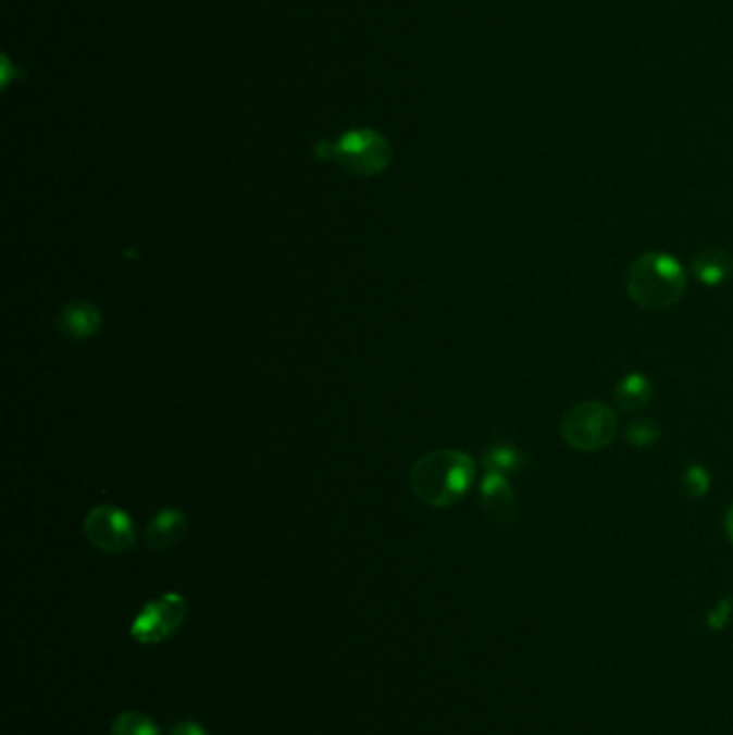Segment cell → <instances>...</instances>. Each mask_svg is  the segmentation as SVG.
Returning <instances> with one entry per match:
<instances>
[{
	"mask_svg": "<svg viewBox=\"0 0 733 735\" xmlns=\"http://www.w3.org/2000/svg\"><path fill=\"white\" fill-rule=\"evenodd\" d=\"M475 462L459 450H433L413 462L411 493L428 508H452L469 493Z\"/></svg>",
	"mask_w": 733,
	"mask_h": 735,
	"instance_id": "6da1fadb",
	"label": "cell"
},
{
	"mask_svg": "<svg viewBox=\"0 0 733 735\" xmlns=\"http://www.w3.org/2000/svg\"><path fill=\"white\" fill-rule=\"evenodd\" d=\"M626 288L631 299L643 310L662 312L682 299L686 276L673 257L649 252L631 265Z\"/></svg>",
	"mask_w": 733,
	"mask_h": 735,
	"instance_id": "7a4b0ae2",
	"label": "cell"
},
{
	"mask_svg": "<svg viewBox=\"0 0 733 735\" xmlns=\"http://www.w3.org/2000/svg\"><path fill=\"white\" fill-rule=\"evenodd\" d=\"M316 158L323 162H336L353 177L370 179L387 171L392 162V147L374 129H353L347 132L336 142H319L314 149Z\"/></svg>",
	"mask_w": 733,
	"mask_h": 735,
	"instance_id": "3957f363",
	"label": "cell"
},
{
	"mask_svg": "<svg viewBox=\"0 0 733 735\" xmlns=\"http://www.w3.org/2000/svg\"><path fill=\"white\" fill-rule=\"evenodd\" d=\"M616 413L602 402L574 404L561 420V437L576 452H600L616 439Z\"/></svg>",
	"mask_w": 733,
	"mask_h": 735,
	"instance_id": "277c9868",
	"label": "cell"
},
{
	"mask_svg": "<svg viewBox=\"0 0 733 735\" xmlns=\"http://www.w3.org/2000/svg\"><path fill=\"white\" fill-rule=\"evenodd\" d=\"M187 615V602L177 591L162 594L160 598L149 600L129 626L134 641L142 645L164 644L175 637Z\"/></svg>",
	"mask_w": 733,
	"mask_h": 735,
	"instance_id": "5b68a950",
	"label": "cell"
},
{
	"mask_svg": "<svg viewBox=\"0 0 733 735\" xmlns=\"http://www.w3.org/2000/svg\"><path fill=\"white\" fill-rule=\"evenodd\" d=\"M85 536L97 551L108 555L127 552L136 545L132 519L114 506H95L85 519Z\"/></svg>",
	"mask_w": 733,
	"mask_h": 735,
	"instance_id": "8992f818",
	"label": "cell"
},
{
	"mask_svg": "<svg viewBox=\"0 0 733 735\" xmlns=\"http://www.w3.org/2000/svg\"><path fill=\"white\" fill-rule=\"evenodd\" d=\"M480 506L488 521L499 527H510L517 519V497L508 479L499 473H486L480 486Z\"/></svg>",
	"mask_w": 733,
	"mask_h": 735,
	"instance_id": "52a82bcc",
	"label": "cell"
},
{
	"mask_svg": "<svg viewBox=\"0 0 733 735\" xmlns=\"http://www.w3.org/2000/svg\"><path fill=\"white\" fill-rule=\"evenodd\" d=\"M103 325L101 312L91 301L65 303L57 316V329L72 340H89Z\"/></svg>",
	"mask_w": 733,
	"mask_h": 735,
	"instance_id": "ba28073f",
	"label": "cell"
},
{
	"mask_svg": "<svg viewBox=\"0 0 733 735\" xmlns=\"http://www.w3.org/2000/svg\"><path fill=\"white\" fill-rule=\"evenodd\" d=\"M187 532V519L182 510H162L158 512L145 532V540L153 551H166L175 547Z\"/></svg>",
	"mask_w": 733,
	"mask_h": 735,
	"instance_id": "9c48e42d",
	"label": "cell"
},
{
	"mask_svg": "<svg viewBox=\"0 0 733 735\" xmlns=\"http://www.w3.org/2000/svg\"><path fill=\"white\" fill-rule=\"evenodd\" d=\"M693 274L704 286H721L733 274V261L719 248H708L693 259Z\"/></svg>",
	"mask_w": 733,
	"mask_h": 735,
	"instance_id": "30bf717a",
	"label": "cell"
},
{
	"mask_svg": "<svg viewBox=\"0 0 733 735\" xmlns=\"http://www.w3.org/2000/svg\"><path fill=\"white\" fill-rule=\"evenodd\" d=\"M616 402L624 413H637L651 398V385L643 374H629L616 389Z\"/></svg>",
	"mask_w": 733,
	"mask_h": 735,
	"instance_id": "8fae6325",
	"label": "cell"
},
{
	"mask_svg": "<svg viewBox=\"0 0 733 735\" xmlns=\"http://www.w3.org/2000/svg\"><path fill=\"white\" fill-rule=\"evenodd\" d=\"M110 735H162L156 721L142 712H123L112 721Z\"/></svg>",
	"mask_w": 733,
	"mask_h": 735,
	"instance_id": "7c38bea8",
	"label": "cell"
},
{
	"mask_svg": "<svg viewBox=\"0 0 733 735\" xmlns=\"http://www.w3.org/2000/svg\"><path fill=\"white\" fill-rule=\"evenodd\" d=\"M521 454L510 448V446H493L490 450L484 452L482 457V464L488 473H510V471H517L521 466Z\"/></svg>",
	"mask_w": 733,
	"mask_h": 735,
	"instance_id": "4fadbf2b",
	"label": "cell"
},
{
	"mask_svg": "<svg viewBox=\"0 0 733 735\" xmlns=\"http://www.w3.org/2000/svg\"><path fill=\"white\" fill-rule=\"evenodd\" d=\"M658 424L654 420H635L626 428V441H631L637 448H647L658 439Z\"/></svg>",
	"mask_w": 733,
	"mask_h": 735,
	"instance_id": "5bb4252c",
	"label": "cell"
},
{
	"mask_svg": "<svg viewBox=\"0 0 733 735\" xmlns=\"http://www.w3.org/2000/svg\"><path fill=\"white\" fill-rule=\"evenodd\" d=\"M682 484H684V488H686L688 495L701 497V495L708 490V486H710V475H708V471H706L704 466L693 464V466L686 469V473L682 475Z\"/></svg>",
	"mask_w": 733,
	"mask_h": 735,
	"instance_id": "9a60e30c",
	"label": "cell"
},
{
	"mask_svg": "<svg viewBox=\"0 0 733 735\" xmlns=\"http://www.w3.org/2000/svg\"><path fill=\"white\" fill-rule=\"evenodd\" d=\"M733 602L732 600H723L719 602L710 615H708V626L712 631H723L728 624H730V618H732Z\"/></svg>",
	"mask_w": 733,
	"mask_h": 735,
	"instance_id": "2e32d148",
	"label": "cell"
},
{
	"mask_svg": "<svg viewBox=\"0 0 733 735\" xmlns=\"http://www.w3.org/2000/svg\"><path fill=\"white\" fill-rule=\"evenodd\" d=\"M169 735H209L207 734V730L200 725V723H196V721H184V723H179V725H175L173 730H171V734Z\"/></svg>",
	"mask_w": 733,
	"mask_h": 735,
	"instance_id": "e0dca14e",
	"label": "cell"
},
{
	"mask_svg": "<svg viewBox=\"0 0 733 735\" xmlns=\"http://www.w3.org/2000/svg\"><path fill=\"white\" fill-rule=\"evenodd\" d=\"M725 532H728V538L733 545V506L728 510V516H725Z\"/></svg>",
	"mask_w": 733,
	"mask_h": 735,
	"instance_id": "ac0fdd59",
	"label": "cell"
}]
</instances>
